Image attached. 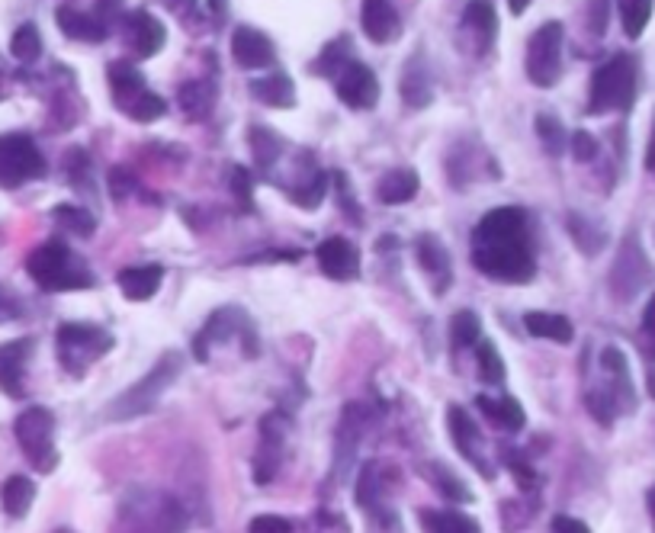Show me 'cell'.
Instances as JSON below:
<instances>
[{
  "mask_svg": "<svg viewBox=\"0 0 655 533\" xmlns=\"http://www.w3.org/2000/svg\"><path fill=\"white\" fill-rule=\"evenodd\" d=\"M26 270L45 293H68V289H90L94 277L84 261L62 241H45L26 257Z\"/></svg>",
  "mask_w": 655,
  "mask_h": 533,
  "instance_id": "obj_1",
  "label": "cell"
},
{
  "mask_svg": "<svg viewBox=\"0 0 655 533\" xmlns=\"http://www.w3.org/2000/svg\"><path fill=\"white\" fill-rule=\"evenodd\" d=\"M472 267L495 283H530L537 273L530 238H505V241H479L472 245Z\"/></svg>",
  "mask_w": 655,
  "mask_h": 533,
  "instance_id": "obj_2",
  "label": "cell"
},
{
  "mask_svg": "<svg viewBox=\"0 0 655 533\" xmlns=\"http://www.w3.org/2000/svg\"><path fill=\"white\" fill-rule=\"evenodd\" d=\"M184 370V357L180 354H164L155 367H151L139 383L129 386L123 395H116L110 402V411H106V418L110 421H132L139 415H148L151 408L161 402V395L171 389V383L180 376Z\"/></svg>",
  "mask_w": 655,
  "mask_h": 533,
  "instance_id": "obj_3",
  "label": "cell"
},
{
  "mask_svg": "<svg viewBox=\"0 0 655 533\" xmlns=\"http://www.w3.org/2000/svg\"><path fill=\"white\" fill-rule=\"evenodd\" d=\"M636 100V62L630 55H614L591 74L588 87V113H627Z\"/></svg>",
  "mask_w": 655,
  "mask_h": 533,
  "instance_id": "obj_4",
  "label": "cell"
},
{
  "mask_svg": "<svg viewBox=\"0 0 655 533\" xmlns=\"http://www.w3.org/2000/svg\"><path fill=\"white\" fill-rule=\"evenodd\" d=\"M562 49H566V26L559 20H546L527 42L524 71L533 87L550 90L562 78Z\"/></svg>",
  "mask_w": 655,
  "mask_h": 533,
  "instance_id": "obj_5",
  "label": "cell"
},
{
  "mask_svg": "<svg viewBox=\"0 0 655 533\" xmlns=\"http://www.w3.org/2000/svg\"><path fill=\"white\" fill-rule=\"evenodd\" d=\"M113 347V334H106L97 325L65 322L58 328V360L71 376H84L94 360H100Z\"/></svg>",
  "mask_w": 655,
  "mask_h": 533,
  "instance_id": "obj_6",
  "label": "cell"
},
{
  "mask_svg": "<svg viewBox=\"0 0 655 533\" xmlns=\"http://www.w3.org/2000/svg\"><path fill=\"white\" fill-rule=\"evenodd\" d=\"M13 434H17V444L26 453V460L33 463L39 472H52L58 463V450H55V415L49 408L33 405L26 408L23 415L13 424Z\"/></svg>",
  "mask_w": 655,
  "mask_h": 533,
  "instance_id": "obj_7",
  "label": "cell"
},
{
  "mask_svg": "<svg viewBox=\"0 0 655 533\" xmlns=\"http://www.w3.org/2000/svg\"><path fill=\"white\" fill-rule=\"evenodd\" d=\"M45 174V158L39 145L23 132L0 135V187L17 190L29 180H39Z\"/></svg>",
  "mask_w": 655,
  "mask_h": 533,
  "instance_id": "obj_8",
  "label": "cell"
},
{
  "mask_svg": "<svg viewBox=\"0 0 655 533\" xmlns=\"http://www.w3.org/2000/svg\"><path fill=\"white\" fill-rule=\"evenodd\" d=\"M652 277V267L646 261V254L643 248H639V238L636 235H627V241H623V248L617 254V261H614V270H611V289H614V296L617 299H633L639 289L646 286V280Z\"/></svg>",
  "mask_w": 655,
  "mask_h": 533,
  "instance_id": "obj_9",
  "label": "cell"
},
{
  "mask_svg": "<svg viewBox=\"0 0 655 533\" xmlns=\"http://www.w3.org/2000/svg\"><path fill=\"white\" fill-rule=\"evenodd\" d=\"M334 87H338L341 103L350 106V110H373L379 103V78L363 62H347Z\"/></svg>",
  "mask_w": 655,
  "mask_h": 533,
  "instance_id": "obj_10",
  "label": "cell"
},
{
  "mask_svg": "<svg viewBox=\"0 0 655 533\" xmlns=\"http://www.w3.org/2000/svg\"><path fill=\"white\" fill-rule=\"evenodd\" d=\"M232 58L238 62V68L245 71H261V68H270L277 62V49H273V42L267 33L254 26H238L232 33Z\"/></svg>",
  "mask_w": 655,
  "mask_h": 533,
  "instance_id": "obj_11",
  "label": "cell"
},
{
  "mask_svg": "<svg viewBox=\"0 0 655 533\" xmlns=\"http://www.w3.org/2000/svg\"><path fill=\"white\" fill-rule=\"evenodd\" d=\"M315 257H318V267L328 280H338V283H347L354 280L360 273V254L357 248L350 245L347 238H328L322 245L315 248Z\"/></svg>",
  "mask_w": 655,
  "mask_h": 533,
  "instance_id": "obj_12",
  "label": "cell"
},
{
  "mask_svg": "<svg viewBox=\"0 0 655 533\" xmlns=\"http://www.w3.org/2000/svg\"><path fill=\"white\" fill-rule=\"evenodd\" d=\"M524 235H527V212L517 206H501L479 219L476 232H472V245H479V241L524 238Z\"/></svg>",
  "mask_w": 655,
  "mask_h": 533,
  "instance_id": "obj_13",
  "label": "cell"
},
{
  "mask_svg": "<svg viewBox=\"0 0 655 533\" xmlns=\"http://www.w3.org/2000/svg\"><path fill=\"white\" fill-rule=\"evenodd\" d=\"M126 39L139 58H155L167 42V29L148 10H132L126 17Z\"/></svg>",
  "mask_w": 655,
  "mask_h": 533,
  "instance_id": "obj_14",
  "label": "cell"
},
{
  "mask_svg": "<svg viewBox=\"0 0 655 533\" xmlns=\"http://www.w3.org/2000/svg\"><path fill=\"white\" fill-rule=\"evenodd\" d=\"M399 94L402 103L408 110H424V106L434 103V81H431V68L424 65V55H411L405 68H402V78H399Z\"/></svg>",
  "mask_w": 655,
  "mask_h": 533,
  "instance_id": "obj_15",
  "label": "cell"
},
{
  "mask_svg": "<svg viewBox=\"0 0 655 533\" xmlns=\"http://www.w3.org/2000/svg\"><path fill=\"white\" fill-rule=\"evenodd\" d=\"M33 357V341L17 338L0 344V389H4L10 399H20L23 395V379H26V363Z\"/></svg>",
  "mask_w": 655,
  "mask_h": 533,
  "instance_id": "obj_16",
  "label": "cell"
},
{
  "mask_svg": "<svg viewBox=\"0 0 655 533\" xmlns=\"http://www.w3.org/2000/svg\"><path fill=\"white\" fill-rule=\"evenodd\" d=\"M463 29L476 42V52L489 55L498 39V13L492 0H469V7L463 10Z\"/></svg>",
  "mask_w": 655,
  "mask_h": 533,
  "instance_id": "obj_17",
  "label": "cell"
},
{
  "mask_svg": "<svg viewBox=\"0 0 655 533\" xmlns=\"http://www.w3.org/2000/svg\"><path fill=\"white\" fill-rule=\"evenodd\" d=\"M447 424H450V437H453V444H456V450H460L466 460L476 466L479 472H485V476H492V466L485 463V456L476 450V444H479V431H476V424H472V418H469V411L466 408H460V405H450V411H447Z\"/></svg>",
  "mask_w": 655,
  "mask_h": 533,
  "instance_id": "obj_18",
  "label": "cell"
},
{
  "mask_svg": "<svg viewBox=\"0 0 655 533\" xmlns=\"http://www.w3.org/2000/svg\"><path fill=\"white\" fill-rule=\"evenodd\" d=\"M360 26L367 33L370 42L376 45H386L399 36V13L389 4V0H363V10H360Z\"/></svg>",
  "mask_w": 655,
  "mask_h": 533,
  "instance_id": "obj_19",
  "label": "cell"
},
{
  "mask_svg": "<svg viewBox=\"0 0 655 533\" xmlns=\"http://www.w3.org/2000/svg\"><path fill=\"white\" fill-rule=\"evenodd\" d=\"M251 97L270 110H293L296 106V84L286 71H270L264 78H251Z\"/></svg>",
  "mask_w": 655,
  "mask_h": 533,
  "instance_id": "obj_20",
  "label": "cell"
},
{
  "mask_svg": "<svg viewBox=\"0 0 655 533\" xmlns=\"http://www.w3.org/2000/svg\"><path fill=\"white\" fill-rule=\"evenodd\" d=\"M418 264L431 277L434 293H447V286L453 280V270H450V254H447L444 245H440L437 235H421L418 238Z\"/></svg>",
  "mask_w": 655,
  "mask_h": 533,
  "instance_id": "obj_21",
  "label": "cell"
},
{
  "mask_svg": "<svg viewBox=\"0 0 655 533\" xmlns=\"http://www.w3.org/2000/svg\"><path fill=\"white\" fill-rule=\"evenodd\" d=\"M55 23L74 42H103L106 36H110V26H106L103 17H90V13H81L74 7H58Z\"/></svg>",
  "mask_w": 655,
  "mask_h": 533,
  "instance_id": "obj_22",
  "label": "cell"
},
{
  "mask_svg": "<svg viewBox=\"0 0 655 533\" xmlns=\"http://www.w3.org/2000/svg\"><path fill=\"white\" fill-rule=\"evenodd\" d=\"M161 280H164V267L158 264L126 267V270H119V277H116L119 289H123V296L129 302H148L161 289Z\"/></svg>",
  "mask_w": 655,
  "mask_h": 533,
  "instance_id": "obj_23",
  "label": "cell"
},
{
  "mask_svg": "<svg viewBox=\"0 0 655 533\" xmlns=\"http://www.w3.org/2000/svg\"><path fill=\"white\" fill-rule=\"evenodd\" d=\"M106 74H110V90H113V100L116 106L123 113L132 110V103L139 100L145 94V78H142V71L129 65V62H113L110 68H106Z\"/></svg>",
  "mask_w": 655,
  "mask_h": 533,
  "instance_id": "obj_24",
  "label": "cell"
},
{
  "mask_svg": "<svg viewBox=\"0 0 655 533\" xmlns=\"http://www.w3.org/2000/svg\"><path fill=\"white\" fill-rule=\"evenodd\" d=\"M418 187H421V180H418L415 167H399V171H389L379 180L376 196H379V203H386V206H402L408 200H415Z\"/></svg>",
  "mask_w": 655,
  "mask_h": 533,
  "instance_id": "obj_25",
  "label": "cell"
},
{
  "mask_svg": "<svg viewBox=\"0 0 655 533\" xmlns=\"http://www.w3.org/2000/svg\"><path fill=\"white\" fill-rule=\"evenodd\" d=\"M524 328L533 334V338H543V341H553V344H572V338H575L572 322L566 315H556V312H527Z\"/></svg>",
  "mask_w": 655,
  "mask_h": 533,
  "instance_id": "obj_26",
  "label": "cell"
},
{
  "mask_svg": "<svg viewBox=\"0 0 655 533\" xmlns=\"http://www.w3.org/2000/svg\"><path fill=\"white\" fill-rule=\"evenodd\" d=\"M177 103H180V110H184L190 119H203L212 113V106H216V84L212 81H190L180 87V94H177Z\"/></svg>",
  "mask_w": 655,
  "mask_h": 533,
  "instance_id": "obj_27",
  "label": "cell"
},
{
  "mask_svg": "<svg viewBox=\"0 0 655 533\" xmlns=\"http://www.w3.org/2000/svg\"><path fill=\"white\" fill-rule=\"evenodd\" d=\"M476 405L482 408V415L485 418H492L498 428H508V431H521L524 424H527V415H524V408L517 399H511V395H505V399H485V395H479Z\"/></svg>",
  "mask_w": 655,
  "mask_h": 533,
  "instance_id": "obj_28",
  "label": "cell"
},
{
  "mask_svg": "<svg viewBox=\"0 0 655 533\" xmlns=\"http://www.w3.org/2000/svg\"><path fill=\"white\" fill-rule=\"evenodd\" d=\"M33 498H36V485L26 476H10L4 482V489H0V505H4L10 517H23L29 505H33Z\"/></svg>",
  "mask_w": 655,
  "mask_h": 533,
  "instance_id": "obj_29",
  "label": "cell"
},
{
  "mask_svg": "<svg viewBox=\"0 0 655 533\" xmlns=\"http://www.w3.org/2000/svg\"><path fill=\"white\" fill-rule=\"evenodd\" d=\"M421 524L428 533H482V527L463 511H421Z\"/></svg>",
  "mask_w": 655,
  "mask_h": 533,
  "instance_id": "obj_30",
  "label": "cell"
},
{
  "mask_svg": "<svg viewBox=\"0 0 655 533\" xmlns=\"http://www.w3.org/2000/svg\"><path fill=\"white\" fill-rule=\"evenodd\" d=\"M617 10H620V23H623L627 39H639L652 20L655 0H617Z\"/></svg>",
  "mask_w": 655,
  "mask_h": 533,
  "instance_id": "obj_31",
  "label": "cell"
},
{
  "mask_svg": "<svg viewBox=\"0 0 655 533\" xmlns=\"http://www.w3.org/2000/svg\"><path fill=\"white\" fill-rule=\"evenodd\" d=\"M10 55L17 58V62H23V65H33L36 58L42 55V36H39V29L33 23H23L17 33H13Z\"/></svg>",
  "mask_w": 655,
  "mask_h": 533,
  "instance_id": "obj_32",
  "label": "cell"
},
{
  "mask_svg": "<svg viewBox=\"0 0 655 533\" xmlns=\"http://www.w3.org/2000/svg\"><path fill=\"white\" fill-rule=\"evenodd\" d=\"M248 142H251V151H254V158H257V167L261 171H267V167L280 158V148H283V142L273 135L270 129H264V126H251V132H248Z\"/></svg>",
  "mask_w": 655,
  "mask_h": 533,
  "instance_id": "obj_33",
  "label": "cell"
},
{
  "mask_svg": "<svg viewBox=\"0 0 655 533\" xmlns=\"http://www.w3.org/2000/svg\"><path fill=\"white\" fill-rule=\"evenodd\" d=\"M476 357H479V376H482V383L498 386L501 379H505V360H501L498 347H495L492 341H479V344H476Z\"/></svg>",
  "mask_w": 655,
  "mask_h": 533,
  "instance_id": "obj_34",
  "label": "cell"
},
{
  "mask_svg": "<svg viewBox=\"0 0 655 533\" xmlns=\"http://www.w3.org/2000/svg\"><path fill=\"white\" fill-rule=\"evenodd\" d=\"M347 45H350V39H347V36H341V39L328 42L325 49H322V55H318V62L312 65V71L325 74V78H328V74H341L347 62H354V58L347 55Z\"/></svg>",
  "mask_w": 655,
  "mask_h": 533,
  "instance_id": "obj_35",
  "label": "cell"
},
{
  "mask_svg": "<svg viewBox=\"0 0 655 533\" xmlns=\"http://www.w3.org/2000/svg\"><path fill=\"white\" fill-rule=\"evenodd\" d=\"M450 338L456 347H472V344H479L482 338V325H479V318L476 312H456L450 318Z\"/></svg>",
  "mask_w": 655,
  "mask_h": 533,
  "instance_id": "obj_36",
  "label": "cell"
},
{
  "mask_svg": "<svg viewBox=\"0 0 655 533\" xmlns=\"http://www.w3.org/2000/svg\"><path fill=\"white\" fill-rule=\"evenodd\" d=\"M569 232L575 238V245L582 248L585 254H598L604 248V232L601 228H594L585 216H569Z\"/></svg>",
  "mask_w": 655,
  "mask_h": 533,
  "instance_id": "obj_37",
  "label": "cell"
},
{
  "mask_svg": "<svg viewBox=\"0 0 655 533\" xmlns=\"http://www.w3.org/2000/svg\"><path fill=\"white\" fill-rule=\"evenodd\" d=\"M52 219L55 222H62V225H68L71 232H78L81 238H90L94 235V216H90L87 209H81V206H55V212H52Z\"/></svg>",
  "mask_w": 655,
  "mask_h": 533,
  "instance_id": "obj_38",
  "label": "cell"
},
{
  "mask_svg": "<svg viewBox=\"0 0 655 533\" xmlns=\"http://www.w3.org/2000/svg\"><path fill=\"white\" fill-rule=\"evenodd\" d=\"M164 113H167V103L155 94V90H145V94L132 103V110L126 116L135 119V123H155V119H161Z\"/></svg>",
  "mask_w": 655,
  "mask_h": 533,
  "instance_id": "obj_39",
  "label": "cell"
},
{
  "mask_svg": "<svg viewBox=\"0 0 655 533\" xmlns=\"http://www.w3.org/2000/svg\"><path fill=\"white\" fill-rule=\"evenodd\" d=\"M537 135H540V142H543L546 151H550V155H559L562 145H566V129H562V123L550 113L537 116Z\"/></svg>",
  "mask_w": 655,
  "mask_h": 533,
  "instance_id": "obj_40",
  "label": "cell"
},
{
  "mask_svg": "<svg viewBox=\"0 0 655 533\" xmlns=\"http://www.w3.org/2000/svg\"><path fill=\"white\" fill-rule=\"evenodd\" d=\"M325 193H328V174H315L309 187H302L299 193H293V200H296V206L315 209L318 203L325 200Z\"/></svg>",
  "mask_w": 655,
  "mask_h": 533,
  "instance_id": "obj_41",
  "label": "cell"
},
{
  "mask_svg": "<svg viewBox=\"0 0 655 533\" xmlns=\"http://www.w3.org/2000/svg\"><path fill=\"white\" fill-rule=\"evenodd\" d=\"M572 158H575L578 164L594 161V158H598V139H594L591 132L578 129V132L572 135Z\"/></svg>",
  "mask_w": 655,
  "mask_h": 533,
  "instance_id": "obj_42",
  "label": "cell"
},
{
  "mask_svg": "<svg viewBox=\"0 0 655 533\" xmlns=\"http://www.w3.org/2000/svg\"><path fill=\"white\" fill-rule=\"evenodd\" d=\"M248 533H293V524L277 514H261L248 524Z\"/></svg>",
  "mask_w": 655,
  "mask_h": 533,
  "instance_id": "obj_43",
  "label": "cell"
},
{
  "mask_svg": "<svg viewBox=\"0 0 655 533\" xmlns=\"http://www.w3.org/2000/svg\"><path fill=\"white\" fill-rule=\"evenodd\" d=\"M434 472L440 476V482H444V485H440V492H444L447 498H456V501H469V498H472L466 485H463L460 479H456V476H450L447 469H440V466H437Z\"/></svg>",
  "mask_w": 655,
  "mask_h": 533,
  "instance_id": "obj_44",
  "label": "cell"
},
{
  "mask_svg": "<svg viewBox=\"0 0 655 533\" xmlns=\"http://www.w3.org/2000/svg\"><path fill=\"white\" fill-rule=\"evenodd\" d=\"M232 187H235V193H238V203L248 209V206H251V174L245 171V167H235Z\"/></svg>",
  "mask_w": 655,
  "mask_h": 533,
  "instance_id": "obj_45",
  "label": "cell"
},
{
  "mask_svg": "<svg viewBox=\"0 0 655 533\" xmlns=\"http://www.w3.org/2000/svg\"><path fill=\"white\" fill-rule=\"evenodd\" d=\"M643 338H646L649 357L655 360V296L649 299V306H646V312H643Z\"/></svg>",
  "mask_w": 655,
  "mask_h": 533,
  "instance_id": "obj_46",
  "label": "cell"
},
{
  "mask_svg": "<svg viewBox=\"0 0 655 533\" xmlns=\"http://www.w3.org/2000/svg\"><path fill=\"white\" fill-rule=\"evenodd\" d=\"M607 7H611V0H591V33L594 36H604V29H607Z\"/></svg>",
  "mask_w": 655,
  "mask_h": 533,
  "instance_id": "obj_47",
  "label": "cell"
},
{
  "mask_svg": "<svg viewBox=\"0 0 655 533\" xmlns=\"http://www.w3.org/2000/svg\"><path fill=\"white\" fill-rule=\"evenodd\" d=\"M20 315H23L20 302L13 299L7 289H0V325H4V322H17Z\"/></svg>",
  "mask_w": 655,
  "mask_h": 533,
  "instance_id": "obj_48",
  "label": "cell"
},
{
  "mask_svg": "<svg viewBox=\"0 0 655 533\" xmlns=\"http://www.w3.org/2000/svg\"><path fill=\"white\" fill-rule=\"evenodd\" d=\"M550 533H591L582 521H575V517H556Z\"/></svg>",
  "mask_w": 655,
  "mask_h": 533,
  "instance_id": "obj_49",
  "label": "cell"
},
{
  "mask_svg": "<svg viewBox=\"0 0 655 533\" xmlns=\"http://www.w3.org/2000/svg\"><path fill=\"white\" fill-rule=\"evenodd\" d=\"M110 184H113V196L119 200V196H126V193H129L132 177H129V171H123V167H116V171L110 174Z\"/></svg>",
  "mask_w": 655,
  "mask_h": 533,
  "instance_id": "obj_50",
  "label": "cell"
},
{
  "mask_svg": "<svg viewBox=\"0 0 655 533\" xmlns=\"http://www.w3.org/2000/svg\"><path fill=\"white\" fill-rule=\"evenodd\" d=\"M646 171L655 177V119H652V135H649V145H646Z\"/></svg>",
  "mask_w": 655,
  "mask_h": 533,
  "instance_id": "obj_51",
  "label": "cell"
},
{
  "mask_svg": "<svg viewBox=\"0 0 655 533\" xmlns=\"http://www.w3.org/2000/svg\"><path fill=\"white\" fill-rule=\"evenodd\" d=\"M193 4H196V0H167V7H171L174 13H190Z\"/></svg>",
  "mask_w": 655,
  "mask_h": 533,
  "instance_id": "obj_52",
  "label": "cell"
},
{
  "mask_svg": "<svg viewBox=\"0 0 655 533\" xmlns=\"http://www.w3.org/2000/svg\"><path fill=\"white\" fill-rule=\"evenodd\" d=\"M530 4H533V0H508V7H511V13H514V17H521V13H524V10H527Z\"/></svg>",
  "mask_w": 655,
  "mask_h": 533,
  "instance_id": "obj_53",
  "label": "cell"
},
{
  "mask_svg": "<svg viewBox=\"0 0 655 533\" xmlns=\"http://www.w3.org/2000/svg\"><path fill=\"white\" fill-rule=\"evenodd\" d=\"M100 10H103V20L113 17V13L119 10V0H100Z\"/></svg>",
  "mask_w": 655,
  "mask_h": 533,
  "instance_id": "obj_54",
  "label": "cell"
},
{
  "mask_svg": "<svg viewBox=\"0 0 655 533\" xmlns=\"http://www.w3.org/2000/svg\"><path fill=\"white\" fill-rule=\"evenodd\" d=\"M209 7H212V13H216V17H222V13L228 10V0H209Z\"/></svg>",
  "mask_w": 655,
  "mask_h": 533,
  "instance_id": "obj_55",
  "label": "cell"
},
{
  "mask_svg": "<svg viewBox=\"0 0 655 533\" xmlns=\"http://www.w3.org/2000/svg\"><path fill=\"white\" fill-rule=\"evenodd\" d=\"M646 505H649V517H652V527H655V485H652L649 495H646Z\"/></svg>",
  "mask_w": 655,
  "mask_h": 533,
  "instance_id": "obj_56",
  "label": "cell"
},
{
  "mask_svg": "<svg viewBox=\"0 0 655 533\" xmlns=\"http://www.w3.org/2000/svg\"><path fill=\"white\" fill-rule=\"evenodd\" d=\"M62 533H71V530H62Z\"/></svg>",
  "mask_w": 655,
  "mask_h": 533,
  "instance_id": "obj_57",
  "label": "cell"
}]
</instances>
